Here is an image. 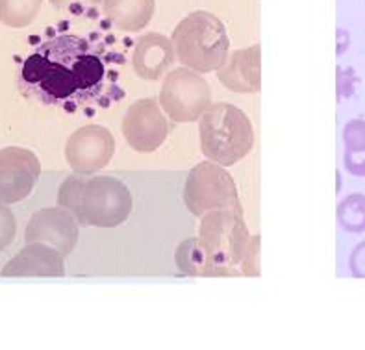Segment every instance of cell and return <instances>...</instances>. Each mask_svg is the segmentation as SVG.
I'll return each instance as SVG.
<instances>
[{"mask_svg":"<svg viewBox=\"0 0 365 350\" xmlns=\"http://www.w3.org/2000/svg\"><path fill=\"white\" fill-rule=\"evenodd\" d=\"M19 88L30 101L69 113H93L123 98L117 56L89 37L60 34L21 65Z\"/></svg>","mask_w":365,"mask_h":350,"instance_id":"cell-1","label":"cell"},{"mask_svg":"<svg viewBox=\"0 0 365 350\" xmlns=\"http://www.w3.org/2000/svg\"><path fill=\"white\" fill-rule=\"evenodd\" d=\"M58 206L67 210L80 226L117 228L132 213V195L113 176L74 175L60 185Z\"/></svg>","mask_w":365,"mask_h":350,"instance_id":"cell-2","label":"cell"},{"mask_svg":"<svg viewBox=\"0 0 365 350\" xmlns=\"http://www.w3.org/2000/svg\"><path fill=\"white\" fill-rule=\"evenodd\" d=\"M176 60L195 73H213L227 63L230 39L217 15L193 11L176 24L171 37Z\"/></svg>","mask_w":365,"mask_h":350,"instance_id":"cell-3","label":"cell"},{"mask_svg":"<svg viewBox=\"0 0 365 350\" xmlns=\"http://www.w3.org/2000/svg\"><path fill=\"white\" fill-rule=\"evenodd\" d=\"M200 150L210 162L232 167L255 147L252 123L243 110L227 102L212 104L199 119Z\"/></svg>","mask_w":365,"mask_h":350,"instance_id":"cell-4","label":"cell"},{"mask_svg":"<svg viewBox=\"0 0 365 350\" xmlns=\"http://www.w3.org/2000/svg\"><path fill=\"white\" fill-rule=\"evenodd\" d=\"M243 210H217L204 213L199 243L206 256V277H236L249 245Z\"/></svg>","mask_w":365,"mask_h":350,"instance_id":"cell-5","label":"cell"},{"mask_svg":"<svg viewBox=\"0 0 365 350\" xmlns=\"http://www.w3.org/2000/svg\"><path fill=\"white\" fill-rule=\"evenodd\" d=\"M184 204L197 217L241 207L232 176L213 162H202L191 169L184 185Z\"/></svg>","mask_w":365,"mask_h":350,"instance_id":"cell-6","label":"cell"},{"mask_svg":"<svg viewBox=\"0 0 365 350\" xmlns=\"http://www.w3.org/2000/svg\"><path fill=\"white\" fill-rule=\"evenodd\" d=\"M158 102L173 123H195L212 106V89L202 74L178 67L167 73Z\"/></svg>","mask_w":365,"mask_h":350,"instance_id":"cell-7","label":"cell"},{"mask_svg":"<svg viewBox=\"0 0 365 350\" xmlns=\"http://www.w3.org/2000/svg\"><path fill=\"white\" fill-rule=\"evenodd\" d=\"M120 130L128 147L135 153L150 154L163 145L169 125L156 98H141L126 110Z\"/></svg>","mask_w":365,"mask_h":350,"instance_id":"cell-8","label":"cell"},{"mask_svg":"<svg viewBox=\"0 0 365 350\" xmlns=\"http://www.w3.org/2000/svg\"><path fill=\"white\" fill-rule=\"evenodd\" d=\"M115 139L104 126L88 125L74 132L65 145V160L76 175H93L110 163Z\"/></svg>","mask_w":365,"mask_h":350,"instance_id":"cell-9","label":"cell"},{"mask_svg":"<svg viewBox=\"0 0 365 350\" xmlns=\"http://www.w3.org/2000/svg\"><path fill=\"white\" fill-rule=\"evenodd\" d=\"M41 165L32 150L23 147L0 148V202H21L36 187Z\"/></svg>","mask_w":365,"mask_h":350,"instance_id":"cell-10","label":"cell"},{"mask_svg":"<svg viewBox=\"0 0 365 350\" xmlns=\"http://www.w3.org/2000/svg\"><path fill=\"white\" fill-rule=\"evenodd\" d=\"M80 225L67 210L60 206L43 207L28 221L24 240L26 243H41L69 256L78 243Z\"/></svg>","mask_w":365,"mask_h":350,"instance_id":"cell-11","label":"cell"},{"mask_svg":"<svg viewBox=\"0 0 365 350\" xmlns=\"http://www.w3.org/2000/svg\"><path fill=\"white\" fill-rule=\"evenodd\" d=\"M65 274L63 256L58 250L41 243H26L0 271L4 278L51 277L60 278Z\"/></svg>","mask_w":365,"mask_h":350,"instance_id":"cell-12","label":"cell"},{"mask_svg":"<svg viewBox=\"0 0 365 350\" xmlns=\"http://www.w3.org/2000/svg\"><path fill=\"white\" fill-rule=\"evenodd\" d=\"M176 56L173 43L163 34H145L135 43L134 54H132V67L139 78L156 82L169 73L175 63Z\"/></svg>","mask_w":365,"mask_h":350,"instance_id":"cell-13","label":"cell"},{"mask_svg":"<svg viewBox=\"0 0 365 350\" xmlns=\"http://www.w3.org/2000/svg\"><path fill=\"white\" fill-rule=\"evenodd\" d=\"M219 82L234 93H258L262 88L259 45L228 54L227 63L217 71Z\"/></svg>","mask_w":365,"mask_h":350,"instance_id":"cell-14","label":"cell"},{"mask_svg":"<svg viewBox=\"0 0 365 350\" xmlns=\"http://www.w3.org/2000/svg\"><path fill=\"white\" fill-rule=\"evenodd\" d=\"M104 15L123 32H141L154 15V0H102Z\"/></svg>","mask_w":365,"mask_h":350,"instance_id":"cell-15","label":"cell"},{"mask_svg":"<svg viewBox=\"0 0 365 350\" xmlns=\"http://www.w3.org/2000/svg\"><path fill=\"white\" fill-rule=\"evenodd\" d=\"M43 0H0V23L9 28H24L34 23Z\"/></svg>","mask_w":365,"mask_h":350,"instance_id":"cell-16","label":"cell"},{"mask_svg":"<svg viewBox=\"0 0 365 350\" xmlns=\"http://www.w3.org/2000/svg\"><path fill=\"white\" fill-rule=\"evenodd\" d=\"M339 225L352 234L365 232V195H351L338 207Z\"/></svg>","mask_w":365,"mask_h":350,"instance_id":"cell-17","label":"cell"},{"mask_svg":"<svg viewBox=\"0 0 365 350\" xmlns=\"http://www.w3.org/2000/svg\"><path fill=\"white\" fill-rule=\"evenodd\" d=\"M176 263L180 271L187 274H202L206 277V256L202 252L199 240H190L180 245L176 252Z\"/></svg>","mask_w":365,"mask_h":350,"instance_id":"cell-18","label":"cell"},{"mask_svg":"<svg viewBox=\"0 0 365 350\" xmlns=\"http://www.w3.org/2000/svg\"><path fill=\"white\" fill-rule=\"evenodd\" d=\"M15 234H17V221H15L14 212L6 204L0 202V252L14 243Z\"/></svg>","mask_w":365,"mask_h":350,"instance_id":"cell-19","label":"cell"},{"mask_svg":"<svg viewBox=\"0 0 365 350\" xmlns=\"http://www.w3.org/2000/svg\"><path fill=\"white\" fill-rule=\"evenodd\" d=\"M343 141L347 150H365V120L354 119L347 123L343 132Z\"/></svg>","mask_w":365,"mask_h":350,"instance_id":"cell-20","label":"cell"},{"mask_svg":"<svg viewBox=\"0 0 365 350\" xmlns=\"http://www.w3.org/2000/svg\"><path fill=\"white\" fill-rule=\"evenodd\" d=\"M241 274L247 277H258L259 274V237L252 235L247 245L245 256L241 262Z\"/></svg>","mask_w":365,"mask_h":350,"instance_id":"cell-21","label":"cell"},{"mask_svg":"<svg viewBox=\"0 0 365 350\" xmlns=\"http://www.w3.org/2000/svg\"><path fill=\"white\" fill-rule=\"evenodd\" d=\"M51 4L58 9H65V11L82 14L86 9H91L95 6L102 4V0H51Z\"/></svg>","mask_w":365,"mask_h":350,"instance_id":"cell-22","label":"cell"},{"mask_svg":"<svg viewBox=\"0 0 365 350\" xmlns=\"http://www.w3.org/2000/svg\"><path fill=\"white\" fill-rule=\"evenodd\" d=\"M345 167L356 176H365V150H347L345 153Z\"/></svg>","mask_w":365,"mask_h":350,"instance_id":"cell-23","label":"cell"},{"mask_svg":"<svg viewBox=\"0 0 365 350\" xmlns=\"http://www.w3.org/2000/svg\"><path fill=\"white\" fill-rule=\"evenodd\" d=\"M351 271L356 278H365V241L354 247L351 254Z\"/></svg>","mask_w":365,"mask_h":350,"instance_id":"cell-24","label":"cell"},{"mask_svg":"<svg viewBox=\"0 0 365 350\" xmlns=\"http://www.w3.org/2000/svg\"><path fill=\"white\" fill-rule=\"evenodd\" d=\"M352 80H354V74L352 71H339V95L343 97H351L352 95Z\"/></svg>","mask_w":365,"mask_h":350,"instance_id":"cell-25","label":"cell"}]
</instances>
